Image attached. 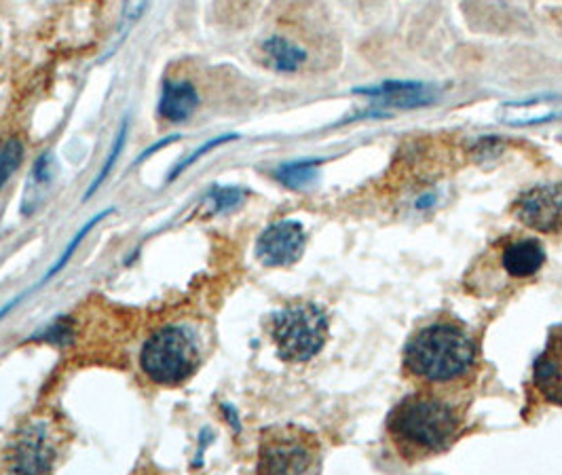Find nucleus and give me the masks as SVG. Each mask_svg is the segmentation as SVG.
I'll list each match as a JSON object with an SVG mask.
<instances>
[{
	"label": "nucleus",
	"mask_w": 562,
	"mask_h": 475,
	"mask_svg": "<svg viewBox=\"0 0 562 475\" xmlns=\"http://www.w3.org/2000/svg\"><path fill=\"white\" fill-rule=\"evenodd\" d=\"M305 243L307 235L301 222L279 220L258 237L256 258L265 266H271V269L290 266L303 256Z\"/></svg>",
	"instance_id": "obj_7"
},
{
	"label": "nucleus",
	"mask_w": 562,
	"mask_h": 475,
	"mask_svg": "<svg viewBox=\"0 0 562 475\" xmlns=\"http://www.w3.org/2000/svg\"><path fill=\"white\" fill-rule=\"evenodd\" d=\"M459 421L451 406L436 397H408L391 412L389 431L402 446L419 452H440L453 440Z\"/></svg>",
	"instance_id": "obj_2"
},
{
	"label": "nucleus",
	"mask_w": 562,
	"mask_h": 475,
	"mask_svg": "<svg viewBox=\"0 0 562 475\" xmlns=\"http://www.w3.org/2000/svg\"><path fill=\"white\" fill-rule=\"evenodd\" d=\"M320 161H294L275 169V180L288 188H307L317 180Z\"/></svg>",
	"instance_id": "obj_13"
},
{
	"label": "nucleus",
	"mask_w": 562,
	"mask_h": 475,
	"mask_svg": "<svg viewBox=\"0 0 562 475\" xmlns=\"http://www.w3.org/2000/svg\"><path fill=\"white\" fill-rule=\"evenodd\" d=\"M199 364L195 338L180 326H167L146 340L140 353L142 372L157 385H178Z\"/></svg>",
	"instance_id": "obj_4"
},
{
	"label": "nucleus",
	"mask_w": 562,
	"mask_h": 475,
	"mask_svg": "<svg viewBox=\"0 0 562 475\" xmlns=\"http://www.w3.org/2000/svg\"><path fill=\"white\" fill-rule=\"evenodd\" d=\"M127 121L121 125V131L117 133V140H115V146H112V150H110V155H108V159H106V163H104V167H102V171L98 174V178L93 180V184H91V188L87 190V195L85 197H91L93 193H96V190L100 188V184L108 178V174L112 171V167H115V163H117V159L121 157V150H123V146H125V140H127Z\"/></svg>",
	"instance_id": "obj_17"
},
{
	"label": "nucleus",
	"mask_w": 562,
	"mask_h": 475,
	"mask_svg": "<svg viewBox=\"0 0 562 475\" xmlns=\"http://www.w3.org/2000/svg\"><path fill=\"white\" fill-rule=\"evenodd\" d=\"M246 197H248V193L239 186H216L210 190L208 203L212 205L214 214H224V212H231V209L239 207Z\"/></svg>",
	"instance_id": "obj_16"
},
{
	"label": "nucleus",
	"mask_w": 562,
	"mask_h": 475,
	"mask_svg": "<svg viewBox=\"0 0 562 475\" xmlns=\"http://www.w3.org/2000/svg\"><path fill=\"white\" fill-rule=\"evenodd\" d=\"M360 95H370V98L383 100L381 104L393 108H421L432 104L436 100V89L425 83H410V81H387L374 87L355 89Z\"/></svg>",
	"instance_id": "obj_9"
},
{
	"label": "nucleus",
	"mask_w": 562,
	"mask_h": 475,
	"mask_svg": "<svg viewBox=\"0 0 562 475\" xmlns=\"http://www.w3.org/2000/svg\"><path fill=\"white\" fill-rule=\"evenodd\" d=\"M315 450L303 435L277 433L260 448L258 471L262 473H303L313 465Z\"/></svg>",
	"instance_id": "obj_5"
},
{
	"label": "nucleus",
	"mask_w": 562,
	"mask_h": 475,
	"mask_svg": "<svg viewBox=\"0 0 562 475\" xmlns=\"http://www.w3.org/2000/svg\"><path fill=\"white\" fill-rule=\"evenodd\" d=\"M476 347L453 323H432L410 338L404 364L410 374L429 383H448L472 368Z\"/></svg>",
	"instance_id": "obj_1"
},
{
	"label": "nucleus",
	"mask_w": 562,
	"mask_h": 475,
	"mask_svg": "<svg viewBox=\"0 0 562 475\" xmlns=\"http://www.w3.org/2000/svg\"><path fill=\"white\" fill-rule=\"evenodd\" d=\"M516 218L539 233L562 231V184L529 188L514 207Z\"/></svg>",
	"instance_id": "obj_6"
},
{
	"label": "nucleus",
	"mask_w": 562,
	"mask_h": 475,
	"mask_svg": "<svg viewBox=\"0 0 562 475\" xmlns=\"http://www.w3.org/2000/svg\"><path fill=\"white\" fill-rule=\"evenodd\" d=\"M24 161V144L20 138H11L0 148V188H3L11 176L20 169Z\"/></svg>",
	"instance_id": "obj_15"
},
{
	"label": "nucleus",
	"mask_w": 562,
	"mask_h": 475,
	"mask_svg": "<svg viewBox=\"0 0 562 475\" xmlns=\"http://www.w3.org/2000/svg\"><path fill=\"white\" fill-rule=\"evenodd\" d=\"M68 336H70V323H66V319H58L51 328H47L43 334L34 336V338H45L51 342H66Z\"/></svg>",
	"instance_id": "obj_20"
},
{
	"label": "nucleus",
	"mask_w": 562,
	"mask_h": 475,
	"mask_svg": "<svg viewBox=\"0 0 562 475\" xmlns=\"http://www.w3.org/2000/svg\"><path fill=\"white\" fill-rule=\"evenodd\" d=\"M197 106H199V95L191 83H184V81L165 83L159 102V112L163 119L172 123H182L193 117Z\"/></svg>",
	"instance_id": "obj_10"
},
{
	"label": "nucleus",
	"mask_w": 562,
	"mask_h": 475,
	"mask_svg": "<svg viewBox=\"0 0 562 475\" xmlns=\"http://www.w3.org/2000/svg\"><path fill=\"white\" fill-rule=\"evenodd\" d=\"M262 55L269 68L277 72H296L307 62V51L284 36H271L262 43Z\"/></svg>",
	"instance_id": "obj_12"
},
{
	"label": "nucleus",
	"mask_w": 562,
	"mask_h": 475,
	"mask_svg": "<svg viewBox=\"0 0 562 475\" xmlns=\"http://www.w3.org/2000/svg\"><path fill=\"white\" fill-rule=\"evenodd\" d=\"M53 446L49 442L47 429L36 425L24 431L15 446L13 469L17 473H45L53 467Z\"/></svg>",
	"instance_id": "obj_8"
},
{
	"label": "nucleus",
	"mask_w": 562,
	"mask_h": 475,
	"mask_svg": "<svg viewBox=\"0 0 562 475\" xmlns=\"http://www.w3.org/2000/svg\"><path fill=\"white\" fill-rule=\"evenodd\" d=\"M271 336L281 359L301 364L324 349L328 338V315L313 302L288 304L286 309L275 313Z\"/></svg>",
	"instance_id": "obj_3"
},
{
	"label": "nucleus",
	"mask_w": 562,
	"mask_h": 475,
	"mask_svg": "<svg viewBox=\"0 0 562 475\" xmlns=\"http://www.w3.org/2000/svg\"><path fill=\"white\" fill-rule=\"evenodd\" d=\"M235 138H237V136H233V133H227V136H220V138H216V140L205 142L203 146H199V148L193 152V155H189V157H186L184 161H180V163H178V167L174 169L172 178H178V176L182 174V171H186V169H189L193 163H197L201 157L208 155L210 150H214V148H218V146H222V144H227V142H233Z\"/></svg>",
	"instance_id": "obj_18"
},
{
	"label": "nucleus",
	"mask_w": 562,
	"mask_h": 475,
	"mask_svg": "<svg viewBox=\"0 0 562 475\" xmlns=\"http://www.w3.org/2000/svg\"><path fill=\"white\" fill-rule=\"evenodd\" d=\"M110 214H112V209H104V212H102L100 216H96V218H91V220H89V222H87V224H85V226L81 228V231H79L77 235H74V239H72V241L68 243V247H66V250L62 252V256H60L58 260H55V264L51 266V269H47V273L43 275V279H41L39 283H36V285H34V288H32V290H36V288H41V285H43V283H47L49 279H53L55 275H58V273H60V271L64 269V266H66V264L70 262V258H72V254H74V252H77V247H79V245H81V241H83V239L87 237V233L91 231V228H93V226H96V224H98L100 220H104L106 216H110Z\"/></svg>",
	"instance_id": "obj_14"
},
{
	"label": "nucleus",
	"mask_w": 562,
	"mask_h": 475,
	"mask_svg": "<svg viewBox=\"0 0 562 475\" xmlns=\"http://www.w3.org/2000/svg\"><path fill=\"white\" fill-rule=\"evenodd\" d=\"M503 269L512 277L524 279L535 275L543 264H546V252L543 247L533 239H522L503 250Z\"/></svg>",
	"instance_id": "obj_11"
},
{
	"label": "nucleus",
	"mask_w": 562,
	"mask_h": 475,
	"mask_svg": "<svg viewBox=\"0 0 562 475\" xmlns=\"http://www.w3.org/2000/svg\"><path fill=\"white\" fill-rule=\"evenodd\" d=\"M146 7H148V0H123V22L136 24L144 15Z\"/></svg>",
	"instance_id": "obj_19"
}]
</instances>
